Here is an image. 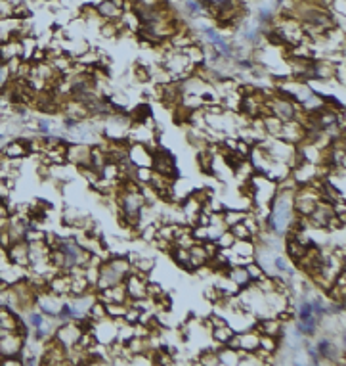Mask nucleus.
Here are the masks:
<instances>
[{
    "mask_svg": "<svg viewBox=\"0 0 346 366\" xmlns=\"http://www.w3.org/2000/svg\"><path fill=\"white\" fill-rule=\"evenodd\" d=\"M217 355H218V364H224V366H239V353L237 349H230V347H218L217 349Z\"/></svg>",
    "mask_w": 346,
    "mask_h": 366,
    "instance_id": "obj_15",
    "label": "nucleus"
},
{
    "mask_svg": "<svg viewBox=\"0 0 346 366\" xmlns=\"http://www.w3.org/2000/svg\"><path fill=\"white\" fill-rule=\"evenodd\" d=\"M235 66H237V69H243V71H252L254 62H251V59H235Z\"/></svg>",
    "mask_w": 346,
    "mask_h": 366,
    "instance_id": "obj_31",
    "label": "nucleus"
},
{
    "mask_svg": "<svg viewBox=\"0 0 346 366\" xmlns=\"http://www.w3.org/2000/svg\"><path fill=\"white\" fill-rule=\"evenodd\" d=\"M247 213H249V211H245V209H237V207H228V205H226V207L222 209L224 225H226L228 228L233 227V225H237V222H241V220L245 219Z\"/></svg>",
    "mask_w": 346,
    "mask_h": 366,
    "instance_id": "obj_13",
    "label": "nucleus"
},
{
    "mask_svg": "<svg viewBox=\"0 0 346 366\" xmlns=\"http://www.w3.org/2000/svg\"><path fill=\"white\" fill-rule=\"evenodd\" d=\"M0 201H4V199H2V198H0Z\"/></svg>",
    "mask_w": 346,
    "mask_h": 366,
    "instance_id": "obj_34",
    "label": "nucleus"
},
{
    "mask_svg": "<svg viewBox=\"0 0 346 366\" xmlns=\"http://www.w3.org/2000/svg\"><path fill=\"white\" fill-rule=\"evenodd\" d=\"M88 318H92L94 322H98V320H101V318H107V313H105V303H101V301L96 299L92 305H90V309H88L86 313Z\"/></svg>",
    "mask_w": 346,
    "mask_h": 366,
    "instance_id": "obj_21",
    "label": "nucleus"
},
{
    "mask_svg": "<svg viewBox=\"0 0 346 366\" xmlns=\"http://www.w3.org/2000/svg\"><path fill=\"white\" fill-rule=\"evenodd\" d=\"M195 161H197V167L201 169L203 175L212 176V161H214V155L210 154L207 148H205V150H197Z\"/></svg>",
    "mask_w": 346,
    "mask_h": 366,
    "instance_id": "obj_16",
    "label": "nucleus"
},
{
    "mask_svg": "<svg viewBox=\"0 0 346 366\" xmlns=\"http://www.w3.org/2000/svg\"><path fill=\"white\" fill-rule=\"evenodd\" d=\"M140 315H142V311L128 303V307H126V313H124V320H126L128 324H136L138 320H140Z\"/></svg>",
    "mask_w": 346,
    "mask_h": 366,
    "instance_id": "obj_30",
    "label": "nucleus"
},
{
    "mask_svg": "<svg viewBox=\"0 0 346 366\" xmlns=\"http://www.w3.org/2000/svg\"><path fill=\"white\" fill-rule=\"evenodd\" d=\"M65 161L73 167H84L90 165V146L84 142H69L65 152Z\"/></svg>",
    "mask_w": 346,
    "mask_h": 366,
    "instance_id": "obj_3",
    "label": "nucleus"
},
{
    "mask_svg": "<svg viewBox=\"0 0 346 366\" xmlns=\"http://www.w3.org/2000/svg\"><path fill=\"white\" fill-rule=\"evenodd\" d=\"M152 169L155 173H159V175L166 176V178H172V180L180 176V171H178V165H176V157L163 146H159L153 152Z\"/></svg>",
    "mask_w": 346,
    "mask_h": 366,
    "instance_id": "obj_1",
    "label": "nucleus"
},
{
    "mask_svg": "<svg viewBox=\"0 0 346 366\" xmlns=\"http://www.w3.org/2000/svg\"><path fill=\"white\" fill-rule=\"evenodd\" d=\"M186 12H188L189 15H193V17H197V15H203V14H205L203 2H201V0H186Z\"/></svg>",
    "mask_w": 346,
    "mask_h": 366,
    "instance_id": "obj_27",
    "label": "nucleus"
},
{
    "mask_svg": "<svg viewBox=\"0 0 346 366\" xmlns=\"http://www.w3.org/2000/svg\"><path fill=\"white\" fill-rule=\"evenodd\" d=\"M282 337H274V336H266V334H260L258 337V349L266 353H272V355H277L279 349H282Z\"/></svg>",
    "mask_w": 346,
    "mask_h": 366,
    "instance_id": "obj_17",
    "label": "nucleus"
},
{
    "mask_svg": "<svg viewBox=\"0 0 346 366\" xmlns=\"http://www.w3.org/2000/svg\"><path fill=\"white\" fill-rule=\"evenodd\" d=\"M6 257L10 263L23 267V269H29V243L25 242V240L12 242L10 248L6 249Z\"/></svg>",
    "mask_w": 346,
    "mask_h": 366,
    "instance_id": "obj_5",
    "label": "nucleus"
},
{
    "mask_svg": "<svg viewBox=\"0 0 346 366\" xmlns=\"http://www.w3.org/2000/svg\"><path fill=\"white\" fill-rule=\"evenodd\" d=\"M2 155L6 159H23L29 155V150H27V138L25 136H17V138L10 140L8 144L0 148Z\"/></svg>",
    "mask_w": 346,
    "mask_h": 366,
    "instance_id": "obj_6",
    "label": "nucleus"
},
{
    "mask_svg": "<svg viewBox=\"0 0 346 366\" xmlns=\"http://www.w3.org/2000/svg\"><path fill=\"white\" fill-rule=\"evenodd\" d=\"M245 269H247V272H249V278H251L252 284L260 282V280H262L268 274L266 269H264V267H262V265H260L256 259H254V261H251L249 265H245Z\"/></svg>",
    "mask_w": 346,
    "mask_h": 366,
    "instance_id": "obj_20",
    "label": "nucleus"
},
{
    "mask_svg": "<svg viewBox=\"0 0 346 366\" xmlns=\"http://www.w3.org/2000/svg\"><path fill=\"white\" fill-rule=\"evenodd\" d=\"M96 10H98V15L105 22H119L123 17V10L113 0H101L100 4H96Z\"/></svg>",
    "mask_w": 346,
    "mask_h": 366,
    "instance_id": "obj_8",
    "label": "nucleus"
},
{
    "mask_svg": "<svg viewBox=\"0 0 346 366\" xmlns=\"http://www.w3.org/2000/svg\"><path fill=\"white\" fill-rule=\"evenodd\" d=\"M304 134H306V131H304V127L298 121H287V123H283L282 127V132H279V136L277 138L285 140V142H289V144H300L304 140Z\"/></svg>",
    "mask_w": 346,
    "mask_h": 366,
    "instance_id": "obj_7",
    "label": "nucleus"
},
{
    "mask_svg": "<svg viewBox=\"0 0 346 366\" xmlns=\"http://www.w3.org/2000/svg\"><path fill=\"white\" fill-rule=\"evenodd\" d=\"M233 332L235 330L231 328L230 324H226V326H220V328H212L210 330V337H212V341H214V347H222V345L228 343V339L233 336Z\"/></svg>",
    "mask_w": 346,
    "mask_h": 366,
    "instance_id": "obj_18",
    "label": "nucleus"
},
{
    "mask_svg": "<svg viewBox=\"0 0 346 366\" xmlns=\"http://www.w3.org/2000/svg\"><path fill=\"white\" fill-rule=\"evenodd\" d=\"M258 337L260 334L254 328L239 332V349H243V351H256L258 349Z\"/></svg>",
    "mask_w": 346,
    "mask_h": 366,
    "instance_id": "obj_11",
    "label": "nucleus"
},
{
    "mask_svg": "<svg viewBox=\"0 0 346 366\" xmlns=\"http://www.w3.org/2000/svg\"><path fill=\"white\" fill-rule=\"evenodd\" d=\"M199 364H212V366H218V355H217V349H203L199 353Z\"/></svg>",
    "mask_w": 346,
    "mask_h": 366,
    "instance_id": "obj_24",
    "label": "nucleus"
},
{
    "mask_svg": "<svg viewBox=\"0 0 346 366\" xmlns=\"http://www.w3.org/2000/svg\"><path fill=\"white\" fill-rule=\"evenodd\" d=\"M130 121H132V127L134 125H144L149 117H153L152 113V106L149 104H138L136 108L132 111H128Z\"/></svg>",
    "mask_w": 346,
    "mask_h": 366,
    "instance_id": "obj_14",
    "label": "nucleus"
},
{
    "mask_svg": "<svg viewBox=\"0 0 346 366\" xmlns=\"http://www.w3.org/2000/svg\"><path fill=\"white\" fill-rule=\"evenodd\" d=\"M275 4H277V6H282V4H283V0H275Z\"/></svg>",
    "mask_w": 346,
    "mask_h": 366,
    "instance_id": "obj_33",
    "label": "nucleus"
},
{
    "mask_svg": "<svg viewBox=\"0 0 346 366\" xmlns=\"http://www.w3.org/2000/svg\"><path fill=\"white\" fill-rule=\"evenodd\" d=\"M168 255L172 257V261L180 269H184L186 272H193V267L189 263V249H184V248H178V246H174L172 251L168 253Z\"/></svg>",
    "mask_w": 346,
    "mask_h": 366,
    "instance_id": "obj_12",
    "label": "nucleus"
},
{
    "mask_svg": "<svg viewBox=\"0 0 346 366\" xmlns=\"http://www.w3.org/2000/svg\"><path fill=\"white\" fill-rule=\"evenodd\" d=\"M80 334H82V332H80L77 320H69V322H59L58 326H56V330H54L52 337H54L61 347H65V349H73V347L77 345V341H79Z\"/></svg>",
    "mask_w": 346,
    "mask_h": 366,
    "instance_id": "obj_2",
    "label": "nucleus"
},
{
    "mask_svg": "<svg viewBox=\"0 0 346 366\" xmlns=\"http://www.w3.org/2000/svg\"><path fill=\"white\" fill-rule=\"evenodd\" d=\"M230 232L233 234L235 240H254L252 234L249 232V228L245 227V222H243V220L237 222V225H233V227H230Z\"/></svg>",
    "mask_w": 346,
    "mask_h": 366,
    "instance_id": "obj_23",
    "label": "nucleus"
},
{
    "mask_svg": "<svg viewBox=\"0 0 346 366\" xmlns=\"http://www.w3.org/2000/svg\"><path fill=\"white\" fill-rule=\"evenodd\" d=\"M226 347H230V349H239V332H233V336L228 339Z\"/></svg>",
    "mask_w": 346,
    "mask_h": 366,
    "instance_id": "obj_32",
    "label": "nucleus"
},
{
    "mask_svg": "<svg viewBox=\"0 0 346 366\" xmlns=\"http://www.w3.org/2000/svg\"><path fill=\"white\" fill-rule=\"evenodd\" d=\"M134 77H136L138 83H142V85H144V83L152 81V71L144 66H136L134 67Z\"/></svg>",
    "mask_w": 346,
    "mask_h": 366,
    "instance_id": "obj_29",
    "label": "nucleus"
},
{
    "mask_svg": "<svg viewBox=\"0 0 346 366\" xmlns=\"http://www.w3.org/2000/svg\"><path fill=\"white\" fill-rule=\"evenodd\" d=\"M27 320H29L31 328H42V324H44V320H46V316H44L40 311H31L29 315H27Z\"/></svg>",
    "mask_w": 346,
    "mask_h": 366,
    "instance_id": "obj_28",
    "label": "nucleus"
},
{
    "mask_svg": "<svg viewBox=\"0 0 346 366\" xmlns=\"http://www.w3.org/2000/svg\"><path fill=\"white\" fill-rule=\"evenodd\" d=\"M231 173H233V176L237 178L239 182L243 184V182H249V180H251V176L254 175V169H252V165H251L249 159H243V161L239 163L237 167L233 169Z\"/></svg>",
    "mask_w": 346,
    "mask_h": 366,
    "instance_id": "obj_19",
    "label": "nucleus"
},
{
    "mask_svg": "<svg viewBox=\"0 0 346 366\" xmlns=\"http://www.w3.org/2000/svg\"><path fill=\"white\" fill-rule=\"evenodd\" d=\"M226 276L237 286L239 290H241V288H247V286L251 284V278H249V272H247L245 265H231L230 269H228V272H226Z\"/></svg>",
    "mask_w": 346,
    "mask_h": 366,
    "instance_id": "obj_9",
    "label": "nucleus"
},
{
    "mask_svg": "<svg viewBox=\"0 0 346 366\" xmlns=\"http://www.w3.org/2000/svg\"><path fill=\"white\" fill-rule=\"evenodd\" d=\"M128 161L134 167H152L153 152L145 144H142V142H130Z\"/></svg>",
    "mask_w": 346,
    "mask_h": 366,
    "instance_id": "obj_4",
    "label": "nucleus"
},
{
    "mask_svg": "<svg viewBox=\"0 0 346 366\" xmlns=\"http://www.w3.org/2000/svg\"><path fill=\"white\" fill-rule=\"evenodd\" d=\"M214 242L218 243V248H220V249H230L231 246H233V242H235V238H233V234L230 232V228H226V230H224L222 234L218 236Z\"/></svg>",
    "mask_w": 346,
    "mask_h": 366,
    "instance_id": "obj_25",
    "label": "nucleus"
},
{
    "mask_svg": "<svg viewBox=\"0 0 346 366\" xmlns=\"http://www.w3.org/2000/svg\"><path fill=\"white\" fill-rule=\"evenodd\" d=\"M145 292H147V297L149 299H153V301H157L159 297H163L165 295V290H163V286L161 284H157V282H147V288H145Z\"/></svg>",
    "mask_w": 346,
    "mask_h": 366,
    "instance_id": "obj_26",
    "label": "nucleus"
},
{
    "mask_svg": "<svg viewBox=\"0 0 346 366\" xmlns=\"http://www.w3.org/2000/svg\"><path fill=\"white\" fill-rule=\"evenodd\" d=\"M128 303H105V313L109 318H124Z\"/></svg>",
    "mask_w": 346,
    "mask_h": 366,
    "instance_id": "obj_22",
    "label": "nucleus"
},
{
    "mask_svg": "<svg viewBox=\"0 0 346 366\" xmlns=\"http://www.w3.org/2000/svg\"><path fill=\"white\" fill-rule=\"evenodd\" d=\"M260 121H262V129H264L268 138H277V136H279L282 127H283L282 119H277L275 115H272V113H266V115L260 117Z\"/></svg>",
    "mask_w": 346,
    "mask_h": 366,
    "instance_id": "obj_10",
    "label": "nucleus"
}]
</instances>
